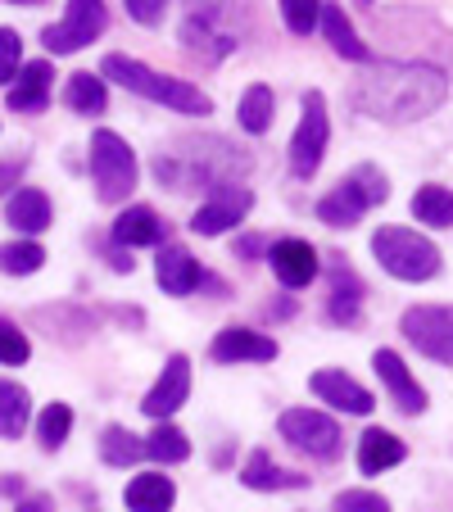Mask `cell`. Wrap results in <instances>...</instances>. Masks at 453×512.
<instances>
[{"label":"cell","mask_w":453,"mask_h":512,"mask_svg":"<svg viewBox=\"0 0 453 512\" xmlns=\"http://www.w3.org/2000/svg\"><path fill=\"white\" fill-rule=\"evenodd\" d=\"M105 23H109L105 0H68L64 19L41 32V41H46L50 55H73V50L91 46V41L105 32Z\"/></svg>","instance_id":"obj_8"},{"label":"cell","mask_w":453,"mask_h":512,"mask_svg":"<svg viewBox=\"0 0 453 512\" xmlns=\"http://www.w3.org/2000/svg\"><path fill=\"white\" fill-rule=\"evenodd\" d=\"M23 168H28V155H19V159H0V195L10 191V186H19Z\"/></svg>","instance_id":"obj_38"},{"label":"cell","mask_w":453,"mask_h":512,"mask_svg":"<svg viewBox=\"0 0 453 512\" xmlns=\"http://www.w3.org/2000/svg\"><path fill=\"white\" fill-rule=\"evenodd\" d=\"M186 395H191V358L186 354H173L164 363V372H159V381L150 386V395H145V417H155V422H168V417L177 413V408L186 404Z\"/></svg>","instance_id":"obj_11"},{"label":"cell","mask_w":453,"mask_h":512,"mask_svg":"<svg viewBox=\"0 0 453 512\" xmlns=\"http://www.w3.org/2000/svg\"><path fill=\"white\" fill-rule=\"evenodd\" d=\"M28 354H32L28 336H23L10 318H0V363H5V368H19V363H28Z\"/></svg>","instance_id":"obj_34"},{"label":"cell","mask_w":453,"mask_h":512,"mask_svg":"<svg viewBox=\"0 0 453 512\" xmlns=\"http://www.w3.org/2000/svg\"><path fill=\"white\" fill-rule=\"evenodd\" d=\"M209 354L218 358V363H272V358H277V340L259 336V331H250V327H227L213 336Z\"/></svg>","instance_id":"obj_13"},{"label":"cell","mask_w":453,"mask_h":512,"mask_svg":"<svg viewBox=\"0 0 453 512\" xmlns=\"http://www.w3.org/2000/svg\"><path fill=\"white\" fill-rule=\"evenodd\" d=\"M268 259H272V272H277V281L286 290L309 286V281L318 277V250H313L309 241H299V236H286V241H277Z\"/></svg>","instance_id":"obj_14"},{"label":"cell","mask_w":453,"mask_h":512,"mask_svg":"<svg viewBox=\"0 0 453 512\" xmlns=\"http://www.w3.org/2000/svg\"><path fill=\"white\" fill-rule=\"evenodd\" d=\"M91 177H96V195L100 204H118L136 191V155L132 145L123 141L118 132L100 127L91 136Z\"/></svg>","instance_id":"obj_5"},{"label":"cell","mask_w":453,"mask_h":512,"mask_svg":"<svg viewBox=\"0 0 453 512\" xmlns=\"http://www.w3.org/2000/svg\"><path fill=\"white\" fill-rule=\"evenodd\" d=\"M336 512H390V503L376 490H340L336 494Z\"/></svg>","instance_id":"obj_36"},{"label":"cell","mask_w":453,"mask_h":512,"mask_svg":"<svg viewBox=\"0 0 453 512\" xmlns=\"http://www.w3.org/2000/svg\"><path fill=\"white\" fill-rule=\"evenodd\" d=\"M155 277L159 286L168 290V295H191L195 286H200V263L191 259V250H182V245H164L155 259Z\"/></svg>","instance_id":"obj_19"},{"label":"cell","mask_w":453,"mask_h":512,"mask_svg":"<svg viewBox=\"0 0 453 512\" xmlns=\"http://www.w3.org/2000/svg\"><path fill=\"white\" fill-rule=\"evenodd\" d=\"M313 395H318L322 404L340 408V413H354V417H367L376 408L372 390L358 386L354 377H345V372H336V368H327V372H318V377H313Z\"/></svg>","instance_id":"obj_15"},{"label":"cell","mask_w":453,"mask_h":512,"mask_svg":"<svg viewBox=\"0 0 453 512\" xmlns=\"http://www.w3.org/2000/svg\"><path fill=\"white\" fill-rule=\"evenodd\" d=\"M372 254L399 281H431L440 272V250L408 227H381L372 236Z\"/></svg>","instance_id":"obj_4"},{"label":"cell","mask_w":453,"mask_h":512,"mask_svg":"<svg viewBox=\"0 0 453 512\" xmlns=\"http://www.w3.org/2000/svg\"><path fill=\"white\" fill-rule=\"evenodd\" d=\"M327 141H331L327 96H322V91H304V118H299L295 136H290V173H295L299 182H309V177L322 168Z\"/></svg>","instance_id":"obj_6"},{"label":"cell","mask_w":453,"mask_h":512,"mask_svg":"<svg viewBox=\"0 0 453 512\" xmlns=\"http://www.w3.org/2000/svg\"><path fill=\"white\" fill-rule=\"evenodd\" d=\"M241 254H259V236H245V241H241Z\"/></svg>","instance_id":"obj_41"},{"label":"cell","mask_w":453,"mask_h":512,"mask_svg":"<svg viewBox=\"0 0 453 512\" xmlns=\"http://www.w3.org/2000/svg\"><path fill=\"white\" fill-rule=\"evenodd\" d=\"M250 204H254V195L245 191V186L213 182V200L195 209L191 232H195V236H222V232H232V227L241 223L245 213H250Z\"/></svg>","instance_id":"obj_10"},{"label":"cell","mask_w":453,"mask_h":512,"mask_svg":"<svg viewBox=\"0 0 453 512\" xmlns=\"http://www.w3.org/2000/svg\"><path fill=\"white\" fill-rule=\"evenodd\" d=\"M145 454L159 458V463H186V458H191V440H186L173 422H159L155 435L145 440Z\"/></svg>","instance_id":"obj_30"},{"label":"cell","mask_w":453,"mask_h":512,"mask_svg":"<svg viewBox=\"0 0 453 512\" xmlns=\"http://www.w3.org/2000/svg\"><path fill=\"white\" fill-rule=\"evenodd\" d=\"M164 10H168V0H127V14L136 23H145V28H155L164 19Z\"/></svg>","instance_id":"obj_37"},{"label":"cell","mask_w":453,"mask_h":512,"mask_svg":"<svg viewBox=\"0 0 453 512\" xmlns=\"http://www.w3.org/2000/svg\"><path fill=\"white\" fill-rule=\"evenodd\" d=\"M408 458L404 440L390 431H381V426H372V431H363V440H358V472L363 476H381L386 467H399Z\"/></svg>","instance_id":"obj_18"},{"label":"cell","mask_w":453,"mask_h":512,"mask_svg":"<svg viewBox=\"0 0 453 512\" xmlns=\"http://www.w3.org/2000/svg\"><path fill=\"white\" fill-rule=\"evenodd\" d=\"M386 200H390L386 173H381V168H372V164H358L354 173L336 186V191H327L318 200V223H327V227H358V218H363L372 204H386Z\"/></svg>","instance_id":"obj_3"},{"label":"cell","mask_w":453,"mask_h":512,"mask_svg":"<svg viewBox=\"0 0 453 512\" xmlns=\"http://www.w3.org/2000/svg\"><path fill=\"white\" fill-rule=\"evenodd\" d=\"M358 304H363V281L354 277V268H349L345 259H336L331 263V318L345 322V327H354Z\"/></svg>","instance_id":"obj_23"},{"label":"cell","mask_w":453,"mask_h":512,"mask_svg":"<svg viewBox=\"0 0 453 512\" xmlns=\"http://www.w3.org/2000/svg\"><path fill=\"white\" fill-rule=\"evenodd\" d=\"M10 227L14 232H46L50 227V200L46 191H37V186H19V191L10 195Z\"/></svg>","instance_id":"obj_24"},{"label":"cell","mask_w":453,"mask_h":512,"mask_svg":"<svg viewBox=\"0 0 453 512\" xmlns=\"http://www.w3.org/2000/svg\"><path fill=\"white\" fill-rule=\"evenodd\" d=\"M0 494H23V481H14V476H0Z\"/></svg>","instance_id":"obj_40"},{"label":"cell","mask_w":453,"mask_h":512,"mask_svg":"<svg viewBox=\"0 0 453 512\" xmlns=\"http://www.w3.org/2000/svg\"><path fill=\"white\" fill-rule=\"evenodd\" d=\"M100 458H105L109 467H132L136 458H145V440L136 431H127V426H105V435H100Z\"/></svg>","instance_id":"obj_29"},{"label":"cell","mask_w":453,"mask_h":512,"mask_svg":"<svg viewBox=\"0 0 453 512\" xmlns=\"http://www.w3.org/2000/svg\"><path fill=\"white\" fill-rule=\"evenodd\" d=\"M10 5H41V0H10Z\"/></svg>","instance_id":"obj_42"},{"label":"cell","mask_w":453,"mask_h":512,"mask_svg":"<svg viewBox=\"0 0 453 512\" xmlns=\"http://www.w3.org/2000/svg\"><path fill=\"white\" fill-rule=\"evenodd\" d=\"M241 481L250 485V490H304V485H309V476H304V472H290V467H277L268 449H259V454H250Z\"/></svg>","instance_id":"obj_21"},{"label":"cell","mask_w":453,"mask_h":512,"mask_svg":"<svg viewBox=\"0 0 453 512\" xmlns=\"http://www.w3.org/2000/svg\"><path fill=\"white\" fill-rule=\"evenodd\" d=\"M444 96H449V78L435 64H372L349 91L358 114L395 127L435 114Z\"/></svg>","instance_id":"obj_1"},{"label":"cell","mask_w":453,"mask_h":512,"mask_svg":"<svg viewBox=\"0 0 453 512\" xmlns=\"http://www.w3.org/2000/svg\"><path fill=\"white\" fill-rule=\"evenodd\" d=\"M241 127L250 136H263L272 127V118H277V96H272V87H263V82H254L250 91L241 96Z\"/></svg>","instance_id":"obj_26"},{"label":"cell","mask_w":453,"mask_h":512,"mask_svg":"<svg viewBox=\"0 0 453 512\" xmlns=\"http://www.w3.org/2000/svg\"><path fill=\"white\" fill-rule=\"evenodd\" d=\"M114 241L118 245H159V241H168V223L159 218L155 209L132 204L127 213H118L114 218Z\"/></svg>","instance_id":"obj_20"},{"label":"cell","mask_w":453,"mask_h":512,"mask_svg":"<svg viewBox=\"0 0 453 512\" xmlns=\"http://www.w3.org/2000/svg\"><path fill=\"white\" fill-rule=\"evenodd\" d=\"M404 336L435 363H453V309L449 304H417L404 313Z\"/></svg>","instance_id":"obj_9"},{"label":"cell","mask_w":453,"mask_h":512,"mask_svg":"<svg viewBox=\"0 0 453 512\" xmlns=\"http://www.w3.org/2000/svg\"><path fill=\"white\" fill-rule=\"evenodd\" d=\"M413 218L426 227H453V191L440 182L422 186V191L413 195Z\"/></svg>","instance_id":"obj_28"},{"label":"cell","mask_w":453,"mask_h":512,"mask_svg":"<svg viewBox=\"0 0 453 512\" xmlns=\"http://www.w3.org/2000/svg\"><path fill=\"white\" fill-rule=\"evenodd\" d=\"M41 263H46V250L37 241L0 245V272H10V277H32V272H41Z\"/></svg>","instance_id":"obj_31"},{"label":"cell","mask_w":453,"mask_h":512,"mask_svg":"<svg viewBox=\"0 0 453 512\" xmlns=\"http://www.w3.org/2000/svg\"><path fill=\"white\" fill-rule=\"evenodd\" d=\"M50 82H55V68H50L46 59L23 64L19 82L10 87V109L14 114H41V109L50 105Z\"/></svg>","instance_id":"obj_16"},{"label":"cell","mask_w":453,"mask_h":512,"mask_svg":"<svg viewBox=\"0 0 453 512\" xmlns=\"http://www.w3.org/2000/svg\"><path fill=\"white\" fill-rule=\"evenodd\" d=\"M318 14H322V0H281V19L295 37H309L318 28Z\"/></svg>","instance_id":"obj_33"},{"label":"cell","mask_w":453,"mask_h":512,"mask_svg":"<svg viewBox=\"0 0 453 512\" xmlns=\"http://www.w3.org/2000/svg\"><path fill=\"white\" fill-rule=\"evenodd\" d=\"M14 512H55V499L50 494H28V499L14 503Z\"/></svg>","instance_id":"obj_39"},{"label":"cell","mask_w":453,"mask_h":512,"mask_svg":"<svg viewBox=\"0 0 453 512\" xmlns=\"http://www.w3.org/2000/svg\"><path fill=\"white\" fill-rule=\"evenodd\" d=\"M177 503V485L164 472H141L127 485V508L132 512H168Z\"/></svg>","instance_id":"obj_22"},{"label":"cell","mask_w":453,"mask_h":512,"mask_svg":"<svg viewBox=\"0 0 453 512\" xmlns=\"http://www.w3.org/2000/svg\"><path fill=\"white\" fill-rule=\"evenodd\" d=\"M277 426H281V440L290 449H299V454L322 458V463L340 454V426L327 413H318V408H286Z\"/></svg>","instance_id":"obj_7"},{"label":"cell","mask_w":453,"mask_h":512,"mask_svg":"<svg viewBox=\"0 0 453 512\" xmlns=\"http://www.w3.org/2000/svg\"><path fill=\"white\" fill-rule=\"evenodd\" d=\"M28 413H32L28 390L14 386V381H0V440H19L23 426H28Z\"/></svg>","instance_id":"obj_27"},{"label":"cell","mask_w":453,"mask_h":512,"mask_svg":"<svg viewBox=\"0 0 453 512\" xmlns=\"http://www.w3.org/2000/svg\"><path fill=\"white\" fill-rule=\"evenodd\" d=\"M372 368H376V377L386 381V390H390V399H395L399 413H408V417L426 413V390L417 386V377L404 368V358H399L395 349H376Z\"/></svg>","instance_id":"obj_12"},{"label":"cell","mask_w":453,"mask_h":512,"mask_svg":"<svg viewBox=\"0 0 453 512\" xmlns=\"http://www.w3.org/2000/svg\"><path fill=\"white\" fill-rule=\"evenodd\" d=\"M64 105L73 109V114H105L109 109V91H105V78H96V73H73L64 87Z\"/></svg>","instance_id":"obj_25"},{"label":"cell","mask_w":453,"mask_h":512,"mask_svg":"<svg viewBox=\"0 0 453 512\" xmlns=\"http://www.w3.org/2000/svg\"><path fill=\"white\" fill-rule=\"evenodd\" d=\"M318 23H322V32H327L331 50H336L340 59H349V64H372V50H367L363 41H358L354 23L345 19V10H340L336 0H322V14H318Z\"/></svg>","instance_id":"obj_17"},{"label":"cell","mask_w":453,"mask_h":512,"mask_svg":"<svg viewBox=\"0 0 453 512\" xmlns=\"http://www.w3.org/2000/svg\"><path fill=\"white\" fill-rule=\"evenodd\" d=\"M19 64H23V41H19V32L14 28H0V87L19 73Z\"/></svg>","instance_id":"obj_35"},{"label":"cell","mask_w":453,"mask_h":512,"mask_svg":"<svg viewBox=\"0 0 453 512\" xmlns=\"http://www.w3.org/2000/svg\"><path fill=\"white\" fill-rule=\"evenodd\" d=\"M100 78H114L123 91L155 100V105H168L173 114H191V118L213 114V100L204 96L200 87H191V82H182V78H168V73L141 64V59H132V55H105Z\"/></svg>","instance_id":"obj_2"},{"label":"cell","mask_w":453,"mask_h":512,"mask_svg":"<svg viewBox=\"0 0 453 512\" xmlns=\"http://www.w3.org/2000/svg\"><path fill=\"white\" fill-rule=\"evenodd\" d=\"M68 431H73V408H68V404H46V413L37 417L41 449H50V454H55V449L68 440Z\"/></svg>","instance_id":"obj_32"}]
</instances>
